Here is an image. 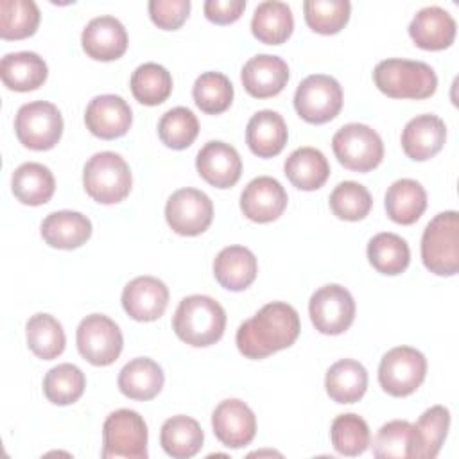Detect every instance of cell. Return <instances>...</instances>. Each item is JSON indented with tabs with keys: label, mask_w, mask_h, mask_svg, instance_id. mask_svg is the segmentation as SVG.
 Returning <instances> with one entry per match:
<instances>
[{
	"label": "cell",
	"mask_w": 459,
	"mask_h": 459,
	"mask_svg": "<svg viewBox=\"0 0 459 459\" xmlns=\"http://www.w3.org/2000/svg\"><path fill=\"white\" fill-rule=\"evenodd\" d=\"M127 32L122 22L104 14L90 20L81 34L84 52L97 61H113L127 50Z\"/></svg>",
	"instance_id": "ac0fdd59"
},
{
	"label": "cell",
	"mask_w": 459,
	"mask_h": 459,
	"mask_svg": "<svg viewBox=\"0 0 459 459\" xmlns=\"http://www.w3.org/2000/svg\"><path fill=\"white\" fill-rule=\"evenodd\" d=\"M39 9L32 0L0 2V36L4 39H23L36 32Z\"/></svg>",
	"instance_id": "ab89813d"
},
{
	"label": "cell",
	"mask_w": 459,
	"mask_h": 459,
	"mask_svg": "<svg viewBox=\"0 0 459 459\" xmlns=\"http://www.w3.org/2000/svg\"><path fill=\"white\" fill-rule=\"evenodd\" d=\"M294 29L292 11L285 2H260L251 18L253 36L265 45H281L289 39Z\"/></svg>",
	"instance_id": "f1b7e54d"
},
{
	"label": "cell",
	"mask_w": 459,
	"mask_h": 459,
	"mask_svg": "<svg viewBox=\"0 0 459 459\" xmlns=\"http://www.w3.org/2000/svg\"><path fill=\"white\" fill-rule=\"evenodd\" d=\"M294 108L308 124H325L335 118L342 108V88L326 74L305 77L294 93Z\"/></svg>",
	"instance_id": "ba28073f"
},
{
	"label": "cell",
	"mask_w": 459,
	"mask_h": 459,
	"mask_svg": "<svg viewBox=\"0 0 459 459\" xmlns=\"http://www.w3.org/2000/svg\"><path fill=\"white\" fill-rule=\"evenodd\" d=\"M11 190L14 197L29 206H39L50 201L56 190V181L48 167L27 161L14 169L11 178Z\"/></svg>",
	"instance_id": "f546056e"
},
{
	"label": "cell",
	"mask_w": 459,
	"mask_h": 459,
	"mask_svg": "<svg viewBox=\"0 0 459 459\" xmlns=\"http://www.w3.org/2000/svg\"><path fill=\"white\" fill-rule=\"evenodd\" d=\"M203 9L210 22L226 25L240 18L246 9V0H206Z\"/></svg>",
	"instance_id": "7dc6e473"
},
{
	"label": "cell",
	"mask_w": 459,
	"mask_h": 459,
	"mask_svg": "<svg viewBox=\"0 0 459 459\" xmlns=\"http://www.w3.org/2000/svg\"><path fill=\"white\" fill-rule=\"evenodd\" d=\"M14 131L22 145L32 151L52 149L63 134V117L47 100L23 104L14 118Z\"/></svg>",
	"instance_id": "9c48e42d"
},
{
	"label": "cell",
	"mask_w": 459,
	"mask_h": 459,
	"mask_svg": "<svg viewBox=\"0 0 459 459\" xmlns=\"http://www.w3.org/2000/svg\"><path fill=\"white\" fill-rule=\"evenodd\" d=\"M165 219L170 230L178 235H201L208 230L213 219L212 199L197 188H179L167 199Z\"/></svg>",
	"instance_id": "4fadbf2b"
},
{
	"label": "cell",
	"mask_w": 459,
	"mask_h": 459,
	"mask_svg": "<svg viewBox=\"0 0 459 459\" xmlns=\"http://www.w3.org/2000/svg\"><path fill=\"white\" fill-rule=\"evenodd\" d=\"M351 4L348 0H307L303 13L307 25L319 34H335L350 20Z\"/></svg>",
	"instance_id": "ee69618b"
},
{
	"label": "cell",
	"mask_w": 459,
	"mask_h": 459,
	"mask_svg": "<svg viewBox=\"0 0 459 459\" xmlns=\"http://www.w3.org/2000/svg\"><path fill=\"white\" fill-rule=\"evenodd\" d=\"M427 375L425 355L411 346H396L384 353L378 366V382L391 396L412 394Z\"/></svg>",
	"instance_id": "30bf717a"
},
{
	"label": "cell",
	"mask_w": 459,
	"mask_h": 459,
	"mask_svg": "<svg viewBox=\"0 0 459 459\" xmlns=\"http://www.w3.org/2000/svg\"><path fill=\"white\" fill-rule=\"evenodd\" d=\"M373 206L369 190L357 181H342L330 194V210L342 221H360Z\"/></svg>",
	"instance_id": "f6af8a7d"
},
{
	"label": "cell",
	"mask_w": 459,
	"mask_h": 459,
	"mask_svg": "<svg viewBox=\"0 0 459 459\" xmlns=\"http://www.w3.org/2000/svg\"><path fill=\"white\" fill-rule=\"evenodd\" d=\"M308 314L317 332L339 335L346 332L355 319V301L346 287L328 283L310 296Z\"/></svg>",
	"instance_id": "7c38bea8"
},
{
	"label": "cell",
	"mask_w": 459,
	"mask_h": 459,
	"mask_svg": "<svg viewBox=\"0 0 459 459\" xmlns=\"http://www.w3.org/2000/svg\"><path fill=\"white\" fill-rule=\"evenodd\" d=\"M330 439L341 455L355 457L369 446V427L359 414H339L330 427Z\"/></svg>",
	"instance_id": "b9f144b4"
},
{
	"label": "cell",
	"mask_w": 459,
	"mask_h": 459,
	"mask_svg": "<svg viewBox=\"0 0 459 459\" xmlns=\"http://www.w3.org/2000/svg\"><path fill=\"white\" fill-rule=\"evenodd\" d=\"M244 90L256 99L278 95L289 81L287 63L273 54L253 56L240 72Z\"/></svg>",
	"instance_id": "ffe728a7"
},
{
	"label": "cell",
	"mask_w": 459,
	"mask_h": 459,
	"mask_svg": "<svg viewBox=\"0 0 459 459\" xmlns=\"http://www.w3.org/2000/svg\"><path fill=\"white\" fill-rule=\"evenodd\" d=\"M287 126L280 113L273 109L256 111L246 127V142L253 154L273 158L281 152L287 143Z\"/></svg>",
	"instance_id": "cb8c5ba5"
},
{
	"label": "cell",
	"mask_w": 459,
	"mask_h": 459,
	"mask_svg": "<svg viewBox=\"0 0 459 459\" xmlns=\"http://www.w3.org/2000/svg\"><path fill=\"white\" fill-rule=\"evenodd\" d=\"M104 459H145L147 425L133 409L113 411L102 425Z\"/></svg>",
	"instance_id": "8992f818"
},
{
	"label": "cell",
	"mask_w": 459,
	"mask_h": 459,
	"mask_svg": "<svg viewBox=\"0 0 459 459\" xmlns=\"http://www.w3.org/2000/svg\"><path fill=\"white\" fill-rule=\"evenodd\" d=\"M75 341L79 353L93 366L113 364L124 346L118 325L104 314L86 316L77 326Z\"/></svg>",
	"instance_id": "8fae6325"
},
{
	"label": "cell",
	"mask_w": 459,
	"mask_h": 459,
	"mask_svg": "<svg viewBox=\"0 0 459 459\" xmlns=\"http://www.w3.org/2000/svg\"><path fill=\"white\" fill-rule=\"evenodd\" d=\"M192 95L203 113L219 115L231 106L233 84L221 72H204L195 79Z\"/></svg>",
	"instance_id": "60d3db41"
},
{
	"label": "cell",
	"mask_w": 459,
	"mask_h": 459,
	"mask_svg": "<svg viewBox=\"0 0 459 459\" xmlns=\"http://www.w3.org/2000/svg\"><path fill=\"white\" fill-rule=\"evenodd\" d=\"M450 427V411L443 405H432L427 409L414 423V457L416 459H434L446 437Z\"/></svg>",
	"instance_id": "d590c367"
},
{
	"label": "cell",
	"mask_w": 459,
	"mask_h": 459,
	"mask_svg": "<svg viewBox=\"0 0 459 459\" xmlns=\"http://www.w3.org/2000/svg\"><path fill=\"white\" fill-rule=\"evenodd\" d=\"M377 88L393 99H427L437 88V77L430 65L411 59H384L373 70Z\"/></svg>",
	"instance_id": "3957f363"
},
{
	"label": "cell",
	"mask_w": 459,
	"mask_h": 459,
	"mask_svg": "<svg viewBox=\"0 0 459 459\" xmlns=\"http://www.w3.org/2000/svg\"><path fill=\"white\" fill-rule=\"evenodd\" d=\"M195 169L199 176L212 186L230 188L242 174V160L233 145L221 140H212L197 152Z\"/></svg>",
	"instance_id": "e0dca14e"
},
{
	"label": "cell",
	"mask_w": 459,
	"mask_h": 459,
	"mask_svg": "<svg viewBox=\"0 0 459 459\" xmlns=\"http://www.w3.org/2000/svg\"><path fill=\"white\" fill-rule=\"evenodd\" d=\"M402 149L414 161L436 156L446 140V126L436 115H418L402 131Z\"/></svg>",
	"instance_id": "7402d4cb"
},
{
	"label": "cell",
	"mask_w": 459,
	"mask_h": 459,
	"mask_svg": "<svg viewBox=\"0 0 459 459\" xmlns=\"http://www.w3.org/2000/svg\"><path fill=\"white\" fill-rule=\"evenodd\" d=\"M283 170L296 188L307 192L321 188L330 176L328 160L316 147H299L292 151L283 163Z\"/></svg>",
	"instance_id": "83f0119b"
},
{
	"label": "cell",
	"mask_w": 459,
	"mask_h": 459,
	"mask_svg": "<svg viewBox=\"0 0 459 459\" xmlns=\"http://www.w3.org/2000/svg\"><path fill=\"white\" fill-rule=\"evenodd\" d=\"M172 328L176 335L195 348L215 344L226 328V312L219 301L204 294H192L179 301Z\"/></svg>",
	"instance_id": "7a4b0ae2"
},
{
	"label": "cell",
	"mask_w": 459,
	"mask_h": 459,
	"mask_svg": "<svg viewBox=\"0 0 459 459\" xmlns=\"http://www.w3.org/2000/svg\"><path fill=\"white\" fill-rule=\"evenodd\" d=\"M25 337L30 351L43 359L52 360L65 350L66 337L61 323L50 314H34L25 325Z\"/></svg>",
	"instance_id": "836d02e7"
},
{
	"label": "cell",
	"mask_w": 459,
	"mask_h": 459,
	"mask_svg": "<svg viewBox=\"0 0 459 459\" xmlns=\"http://www.w3.org/2000/svg\"><path fill=\"white\" fill-rule=\"evenodd\" d=\"M421 260L437 276L459 271V217L455 210L437 213L423 230Z\"/></svg>",
	"instance_id": "5b68a950"
},
{
	"label": "cell",
	"mask_w": 459,
	"mask_h": 459,
	"mask_svg": "<svg viewBox=\"0 0 459 459\" xmlns=\"http://www.w3.org/2000/svg\"><path fill=\"white\" fill-rule=\"evenodd\" d=\"M47 63L36 52H11L5 54L0 61L2 82L14 91L38 90L47 81Z\"/></svg>",
	"instance_id": "484cf974"
},
{
	"label": "cell",
	"mask_w": 459,
	"mask_h": 459,
	"mask_svg": "<svg viewBox=\"0 0 459 459\" xmlns=\"http://www.w3.org/2000/svg\"><path fill=\"white\" fill-rule=\"evenodd\" d=\"M287 192L271 176L251 179L240 194V210L253 222L276 221L287 206Z\"/></svg>",
	"instance_id": "9a60e30c"
},
{
	"label": "cell",
	"mask_w": 459,
	"mask_h": 459,
	"mask_svg": "<svg viewBox=\"0 0 459 459\" xmlns=\"http://www.w3.org/2000/svg\"><path fill=\"white\" fill-rule=\"evenodd\" d=\"M199 133L197 117L183 106L172 108L165 111L158 122V136L160 140L176 151L186 149L194 143Z\"/></svg>",
	"instance_id": "7bdbcfd3"
},
{
	"label": "cell",
	"mask_w": 459,
	"mask_h": 459,
	"mask_svg": "<svg viewBox=\"0 0 459 459\" xmlns=\"http://www.w3.org/2000/svg\"><path fill=\"white\" fill-rule=\"evenodd\" d=\"M169 303L167 285L154 276H136L122 290V307L136 321H154Z\"/></svg>",
	"instance_id": "d6986e66"
},
{
	"label": "cell",
	"mask_w": 459,
	"mask_h": 459,
	"mask_svg": "<svg viewBox=\"0 0 459 459\" xmlns=\"http://www.w3.org/2000/svg\"><path fill=\"white\" fill-rule=\"evenodd\" d=\"M325 387L333 402L355 403L368 389V371L353 359L337 360L326 371Z\"/></svg>",
	"instance_id": "4dcf8cb0"
},
{
	"label": "cell",
	"mask_w": 459,
	"mask_h": 459,
	"mask_svg": "<svg viewBox=\"0 0 459 459\" xmlns=\"http://www.w3.org/2000/svg\"><path fill=\"white\" fill-rule=\"evenodd\" d=\"M368 260L378 273L396 276L407 269L411 249L400 235L384 231L368 242Z\"/></svg>",
	"instance_id": "e575fe53"
},
{
	"label": "cell",
	"mask_w": 459,
	"mask_h": 459,
	"mask_svg": "<svg viewBox=\"0 0 459 459\" xmlns=\"http://www.w3.org/2000/svg\"><path fill=\"white\" fill-rule=\"evenodd\" d=\"M454 16L437 5L420 9L409 23V36L423 50L448 48L455 39Z\"/></svg>",
	"instance_id": "44dd1931"
},
{
	"label": "cell",
	"mask_w": 459,
	"mask_h": 459,
	"mask_svg": "<svg viewBox=\"0 0 459 459\" xmlns=\"http://www.w3.org/2000/svg\"><path fill=\"white\" fill-rule=\"evenodd\" d=\"M82 185L93 201L100 204H115L124 201L131 192V169L120 154L102 151L86 161Z\"/></svg>",
	"instance_id": "277c9868"
},
{
	"label": "cell",
	"mask_w": 459,
	"mask_h": 459,
	"mask_svg": "<svg viewBox=\"0 0 459 459\" xmlns=\"http://www.w3.org/2000/svg\"><path fill=\"white\" fill-rule=\"evenodd\" d=\"M86 387L84 373L70 362L57 364L43 378V393L54 405H70L77 402Z\"/></svg>",
	"instance_id": "74e56055"
},
{
	"label": "cell",
	"mask_w": 459,
	"mask_h": 459,
	"mask_svg": "<svg viewBox=\"0 0 459 459\" xmlns=\"http://www.w3.org/2000/svg\"><path fill=\"white\" fill-rule=\"evenodd\" d=\"M258 273V262L251 249L244 246H228L213 260V276L221 287L238 292L247 289Z\"/></svg>",
	"instance_id": "603a6c76"
},
{
	"label": "cell",
	"mask_w": 459,
	"mask_h": 459,
	"mask_svg": "<svg viewBox=\"0 0 459 459\" xmlns=\"http://www.w3.org/2000/svg\"><path fill=\"white\" fill-rule=\"evenodd\" d=\"M414 425L405 420H393L380 427L373 439L371 450L378 459H407L414 457Z\"/></svg>",
	"instance_id": "f35d334b"
},
{
	"label": "cell",
	"mask_w": 459,
	"mask_h": 459,
	"mask_svg": "<svg viewBox=\"0 0 459 459\" xmlns=\"http://www.w3.org/2000/svg\"><path fill=\"white\" fill-rule=\"evenodd\" d=\"M84 122L91 134L102 140H113L129 131L133 113L129 104L120 95L106 93L90 100L84 113Z\"/></svg>",
	"instance_id": "2e32d148"
},
{
	"label": "cell",
	"mask_w": 459,
	"mask_h": 459,
	"mask_svg": "<svg viewBox=\"0 0 459 459\" xmlns=\"http://www.w3.org/2000/svg\"><path fill=\"white\" fill-rule=\"evenodd\" d=\"M190 13V0H151L149 14L154 25L163 30L179 29Z\"/></svg>",
	"instance_id": "bcb514c9"
},
{
	"label": "cell",
	"mask_w": 459,
	"mask_h": 459,
	"mask_svg": "<svg viewBox=\"0 0 459 459\" xmlns=\"http://www.w3.org/2000/svg\"><path fill=\"white\" fill-rule=\"evenodd\" d=\"M41 237L52 247L75 249L91 237V222L79 212H52L41 222Z\"/></svg>",
	"instance_id": "d4e9b609"
},
{
	"label": "cell",
	"mask_w": 459,
	"mask_h": 459,
	"mask_svg": "<svg viewBox=\"0 0 459 459\" xmlns=\"http://www.w3.org/2000/svg\"><path fill=\"white\" fill-rule=\"evenodd\" d=\"M212 427L215 437L228 448H242L249 445L256 434L255 412L238 398L222 400L213 414Z\"/></svg>",
	"instance_id": "5bb4252c"
},
{
	"label": "cell",
	"mask_w": 459,
	"mask_h": 459,
	"mask_svg": "<svg viewBox=\"0 0 459 459\" xmlns=\"http://www.w3.org/2000/svg\"><path fill=\"white\" fill-rule=\"evenodd\" d=\"M203 441L204 434L201 425L185 414L169 418L160 430V443L174 459L194 457L203 448Z\"/></svg>",
	"instance_id": "d6a6232c"
},
{
	"label": "cell",
	"mask_w": 459,
	"mask_h": 459,
	"mask_svg": "<svg viewBox=\"0 0 459 459\" xmlns=\"http://www.w3.org/2000/svg\"><path fill=\"white\" fill-rule=\"evenodd\" d=\"M299 330L298 310L285 301H273L238 326L235 341L244 357L258 360L292 346Z\"/></svg>",
	"instance_id": "6da1fadb"
},
{
	"label": "cell",
	"mask_w": 459,
	"mask_h": 459,
	"mask_svg": "<svg viewBox=\"0 0 459 459\" xmlns=\"http://www.w3.org/2000/svg\"><path fill=\"white\" fill-rule=\"evenodd\" d=\"M163 382V369L149 357L129 360L118 373V389L131 400H152L161 391Z\"/></svg>",
	"instance_id": "4316f807"
},
{
	"label": "cell",
	"mask_w": 459,
	"mask_h": 459,
	"mask_svg": "<svg viewBox=\"0 0 459 459\" xmlns=\"http://www.w3.org/2000/svg\"><path fill=\"white\" fill-rule=\"evenodd\" d=\"M427 208V192L409 178L396 179L385 192V212L391 221L409 226L414 224Z\"/></svg>",
	"instance_id": "1f68e13d"
},
{
	"label": "cell",
	"mask_w": 459,
	"mask_h": 459,
	"mask_svg": "<svg viewBox=\"0 0 459 459\" xmlns=\"http://www.w3.org/2000/svg\"><path fill=\"white\" fill-rule=\"evenodd\" d=\"M332 149L339 163L355 172L373 170L384 158L380 134L359 122L342 126L332 138Z\"/></svg>",
	"instance_id": "52a82bcc"
},
{
	"label": "cell",
	"mask_w": 459,
	"mask_h": 459,
	"mask_svg": "<svg viewBox=\"0 0 459 459\" xmlns=\"http://www.w3.org/2000/svg\"><path fill=\"white\" fill-rule=\"evenodd\" d=\"M131 91L140 104L158 106L172 91V75L158 63H143L131 75Z\"/></svg>",
	"instance_id": "8d00e7d4"
}]
</instances>
